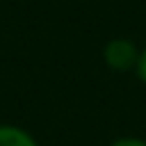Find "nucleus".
<instances>
[{"instance_id": "obj_1", "label": "nucleus", "mask_w": 146, "mask_h": 146, "mask_svg": "<svg viewBox=\"0 0 146 146\" xmlns=\"http://www.w3.org/2000/svg\"><path fill=\"white\" fill-rule=\"evenodd\" d=\"M139 55L135 50V46L125 39H114L105 46V62L110 68H116V71H125V68H132L137 64Z\"/></svg>"}, {"instance_id": "obj_2", "label": "nucleus", "mask_w": 146, "mask_h": 146, "mask_svg": "<svg viewBox=\"0 0 146 146\" xmlns=\"http://www.w3.org/2000/svg\"><path fill=\"white\" fill-rule=\"evenodd\" d=\"M0 146H39V144L25 128L14 123H0Z\"/></svg>"}, {"instance_id": "obj_3", "label": "nucleus", "mask_w": 146, "mask_h": 146, "mask_svg": "<svg viewBox=\"0 0 146 146\" xmlns=\"http://www.w3.org/2000/svg\"><path fill=\"white\" fill-rule=\"evenodd\" d=\"M112 146H146V141L144 139H135V137H125V139L114 141Z\"/></svg>"}, {"instance_id": "obj_4", "label": "nucleus", "mask_w": 146, "mask_h": 146, "mask_svg": "<svg viewBox=\"0 0 146 146\" xmlns=\"http://www.w3.org/2000/svg\"><path fill=\"white\" fill-rule=\"evenodd\" d=\"M137 71H139V78L146 82V48H144V52H141L139 59H137Z\"/></svg>"}]
</instances>
